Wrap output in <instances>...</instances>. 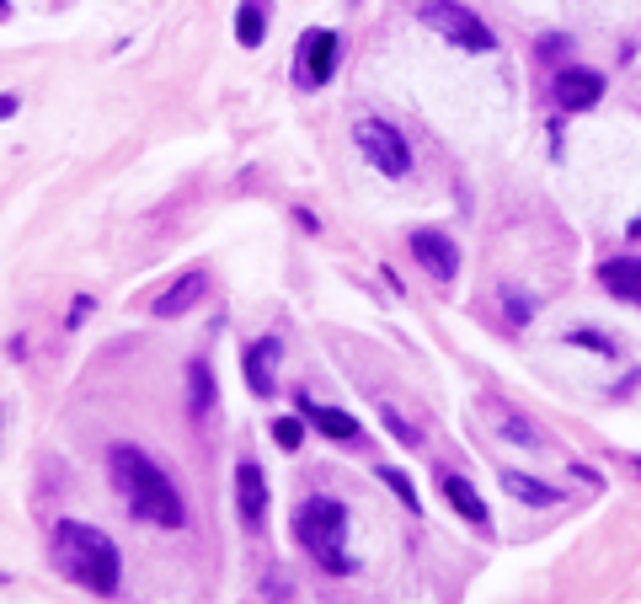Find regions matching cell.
<instances>
[{
	"instance_id": "obj_20",
	"label": "cell",
	"mask_w": 641,
	"mask_h": 604,
	"mask_svg": "<svg viewBox=\"0 0 641 604\" xmlns=\"http://www.w3.org/2000/svg\"><path fill=\"white\" fill-rule=\"evenodd\" d=\"M567 343H572V348H588V353H599V359H615V343H609L604 332H567Z\"/></svg>"
},
{
	"instance_id": "obj_15",
	"label": "cell",
	"mask_w": 641,
	"mask_h": 604,
	"mask_svg": "<svg viewBox=\"0 0 641 604\" xmlns=\"http://www.w3.org/2000/svg\"><path fill=\"white\" fill-rule=\"evenodd\" d=\"M187 412H193V423H203L214 412V369L203 359L187 369Z\"/></svg>"
},
{
	"instance_id": "obj_21",
	"label": "cell",
	"mask_w": 641,
	"mask_h": 604,
	"mask_svg": "<svg viewBox=\"0 0 641 604\" xmlns=\"http://www.w3.org/2000/svg\"><path fill=\"white\" fill-rule=\"evenodd\" d=\"M300 439H305L300 417H278V423H273V444L278 449H300Z\"/></svg>"
},
{
	"instance_id": "obj_4",
	"label": "cell",
	"mask_w": 641,
	"mask_h": 604,
	"mask_svg": "<svg viewBox=\"0 0 641 604\" xmlns=\"http://www.w3.org/2000/svg\"><path fill=\"white\" fill-rule=\"evenodd\" d=\"M422 27H433L439 38H449L455 49H471V54H492L497 49V38H492V27L476 17L471 6H460V0H422Z\"/></svg>"
},
{
	"instance_id": "obj_5",
	"label": "cell",
	"mask_w": 641,
	"mask_h": 604,
	"mask_svg": "<svg viewBox=\"0 0 641 604\" xmlns=\"http://www.w3.org/2000/svg\"><path fill=\"white\" fill-rule=\"evenodd\" d=\"M353 139H358V150L369 156V166L380 177H406L412 172V150H406V139L390 129V123L364 118V123H353Z\"/></svg>"
},
{
	"instance_id": "obj_19",
	"label": "cell",
	"mask_w": 641,
	"mask_h": 604,
	"mask_svg": "<svg viewBox=\"0 0 641 604\" xmlns=\"http://www.w3.org/2000/svg\"><path fill=\"white\" fill-rule=\"evenodd\" d=\"M380 423L390 428V439H396V444H406V449H417V444H422V433H417L412 423H406V417H401L396 407H385V412H380Z\"/></svg>"
},
{
	"instance_id": "obj_24",
	"label": "cell",
	"mask_w": 641,
	"mask_h": 604,
	"mask_svg": "<svg viewBox=\"0 0 641 604\" xmlns=\"http://www.w3.org/2000/svg\"><path fill=\"white\" fill-rule=\"evenodd\" d=\"M631 236H641V214H636V220H631Z\"/></svg>"
},
{
	"instance_id": "obj_23",
	"label": "cell",
	"mask_w": 641,
	"mask_h": 604,
	"mask_svg": "<svg viewBox=\"0 0 641 604\" xmlns=\"http://www.w3.org/2000/svg\"><path fill=\"white\" fill-rule=\"evenodd\" d=\"M11 113H17V97L6 91V97H0V118H11Z\"/></svg>"
},
{
	"instance_id": "obj_6",
	"label": "cell",
	"mask_w": 641,
	"mask_h": 604,
	"mask_svg": "<svg viewBox=\"0 0 641 604\" xmlns=\"http://www.w3.org/2000/svg\"><path fill=\"white\" fill-rule=\"evenodd\" d=\"M406 246H412V257H417L433 278H439V284H449V278L460 273V252H455V241L439 236V230H412V236H406Z\"/></svg>"
},
{
	"instance_id": "obj_2",
	"label": "cell",
	"mask_w": 641,
	"mask_h": 604,
	"mask_svg": "<svg viewBox=\"0 0 641 604\" xmlns=\"http://www.w3.org/2000/svg\"><path fill=\"white\" fill-rule=\"evenodd\" d=\"M54 567L65 572L70 583H81L86 594H97V599H113V594H118V578H123L118 546H113L102 530H91V524H75V519H65V524L54 530Z\"/></svg>"
},
{
	"instance_id": "obj_11",
	"label": "cell",
	"mask_w": 641,
	"mask_h": 604,
	"mask_svg": "<svg viewBox=\"0 0 641 604\" xmlns=\"http://www.w3.org/2000/svg\"><path fill=\"white\" fill-rule=\"evenodd\" d=\"M203 289H209V278H203V273L193 268V273H182V278H177V284H171V289L161 294V300H155V305H150V311H155V316H161V321H171V316H182V311H187V305H198V300H203Z\"/></svg>"
},
{
	"instance_id": "obj_25",
	"label": "cell",
	"mask_w": 641,
	"mask_h": 604,
	"mask_svg": "<svg viewBox=\"0 0 641 604\" xmlns=\"http://www.w3.org/2000/svg\"><path fill=\"white\" fill-rule=\"evenodd\" d=\"M0 11H6V0H0Z\"/></svg>"
},
{
	"instance_id": "obj_12",
	"label": "cell",
	"mask_w": 641,
	"mask_h": 604,
	"mask_svg": "<svg viewBox=\"0 0 641 604\" xmlns=\"http://www.w3.org/2000/svg\"><path fill=\"white\" fill-rule=\"evenodd\" d=\"M599 278H604V289L620 294V300L641 305V257H609V262H599Z\"/></svg>"
},
{
	"instance_id": "obj_7",
	"label": "cell",
	"mask_w": 641,
	"mask_h": 604,
	"mask_svg": "<svg viewBox=\"0 0 641 604\" xmlns=\"http://www.w3.org/2000/svg\"><path fill=\"white\" fill-rule=\"evenodd\" d=\"M337 70V33H326V27H310L305 43H300V81L305 86H326Z\"/></svg>"
},
{
	"instance_id": "obj_3",
	"label": "cell",
	"mask_w": 641,
	"mask_h": 604,
	"mask_svg": "<svg viewBox=\"0 0 641 604\" xmlns=\"http://www.w3.org/2000/svg\"><path fill=\"white\" fill-rule=\"evenodd\" d=\"M294 535H300V546L316 556L326 572H337V578L358 572V562L348 556V508H342L337 498L300 503V514H294Z\"/></svg>"
},
{
	"instance_id": "obj_18",
	"label": "cell",
	"mask_w": 641,
	"mask_h": 604,
	"mask_svg": "<svg viewBox=\"0 0 641 604\" xmlns=\"http://www.w3.org/2000/svg\"><path fill=\"white\" fill-rule=\"evenodd\" d=\"M380 482H385V487H390V492H396V498L406 503V514H422V498H417V487L406 482V476H401L396 466H380Z\"/></svg>"
},
{
	"instance_id": "obj_8",
	"label": "cell",
	"mask_w": 641,
	"mask_h": 604,
	"mask_svg": "<svg viewBox=\"0 0 641 604\" xmlns=\"http://www.w3.org/2000/svg\"><path fill=\"white\" fill-rule=\"evenodd\" d=\"M236 508H241L246 530H262V519H268V476H262L257 460L236 466Z\"/></svg>"
},
{
	"instance_id": "obj_14",
	"label": "cell",
	"mask_w": 641,
	"mask_h": 604,
	"mask_svg": "<svg viewBox=\"0 0 641 604\" xmlns=\"http://www.w3.org/2000/svg\"><path fill=\"white\" fill-rule=\"evenodd\" d=\"M503 487H508L519 503H529V508H556V503H561V492H556L551 482H540V476H524V471H503Z\"/></svg>"
},
{
	"instance_id": "obj_13",
	"label": "cell",
	"mask_w": 641,
	"mask_h": 604,
	"mask_svg": "<svg viewBox=\"0 0 641 604\" xmlns=\"http://www.w3.org/2000/svg\"><path fill=\"white\" fill-rule=\"evenodd\" d=\"M278 337H262V343L246 348V380H252L257 396H273V364H278Z\"/></svg>"
},
{
	"instance_id": "obj_17",
	"label": "cell",
	"mask_w": 641,
	"mask_h": 604,
	"mask_svg": "<svg viewBox=\"0 0 641 604\" xmlns=\"http://www.w3.org/2000/svg\"><path fill=\"white\" fill-rule=\"evenodd\" d=\"M262 33H268V0H241V11H236V38H241V49H257Z\"/></svg>"
},
{
	"instance_id": "obj_10",
	"label": "cell",
	"mask_w": 641,
	"mask_h": 604,
	"mask_svg": "<svg viewBox=\"0 0 641 604\" xmlns=\"http://www.w3.org/2000/svg\"><path fill=\"white\" fill-rule=\"evenodd\" d=\"M439 492H444V503L455 508L460 519H471V524H487L492 519V508H487V498L465 482V476H455V471H439Z\"/></svg>"
},
{
	"instance_id": "obj_22",
	"label": "cell",
	"mask_w": 641,
	"mask_h": 604,
	"mask_svg": "<svg viewBox=\"0 0 641 604\" xmlns=\"http://www.w3.org/2000/svg\"><path fill=\"white\" fill-rule=\"evenodd\" d=\"M503 311H508V321H529V300H524L519 289H508L503 294Z\"/></svg>"
},
{
	"instance_id": "obj_9",
	"label": "cell",
	"mask_w": 641,
	"mask_h": 604,
	"mask_svg": "<svg viewBox=\"0 0 641 604\" xmlns=\"http://www.w3.org/2000/svg\"><path fill=\"white\" fill-rule=\"evenodd\" d=\"M599 97H604V75L599 70H561L556 75V102L567 107V113H588Z\"/></svg>"
},
{
	"instance_id": "obj_1",
	"label": "cell",
	"mask_w": 641,
	"mask_h": 604,
	"mask_svg": "<svg viewBox=\"0 0 641 604\" xmlns=\"http://www.w3.org/2000/svg\"><path fill=\"white\" fill-rule=\"evenodd\" d=\"M107 471H113V482H118V492H123V503H129L134 519H150V524H161V530H182L187 524L182 492L171 487V476L155 466L145 449L113 444L107 449Z\"/></svg>"
},
{
	"instance_id": "obj_16",
	"label": "cell",
	"mask_w": 641,
	"mask_h": 604,
	"mask_svg": "<svg viewBox=\"0 0 641 604\" xmlns=\"http://www.w3.org/2000/svg\"><path fill=\"white\" fill-rule=\"evenodd\" d=\"M300 407H305V417H310V428H321L326 439H358V423H353L342 407H316L310 396L300 401Z\"/></svg>"
}]
</instances>
